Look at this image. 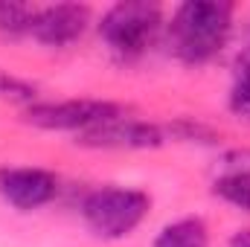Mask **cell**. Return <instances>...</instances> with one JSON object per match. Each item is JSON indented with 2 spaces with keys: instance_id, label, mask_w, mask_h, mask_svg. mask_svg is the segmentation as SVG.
Returning a JSON list of instances; mask_svg holds the SVG:
<instances>
[{
  "instance_id": "1",
  "label": "cell",
  "mask_w": 250,
  "mask_h": 247,
  "mask_svg": "<svg viewBox=\"0 0 250 247\" xmlns=\"http://www.w3.org/2000/svg\"><path fill=\"white\" fill-rule=\"evenodd\" d=\"M239 9L224 0H184L166 12L163 47L184 67L215 64L233 44Z\"/></svg>"
},
{
  "instance_id": "2",
  "label": "cell",
  "mask_w": 250,
  "mask_h": 247,
  "mask_svg": "<svg viewBox=\"0 0 250 247\" xmlns=\"http://www.w3.org/2000/svg\"><path fill=\"white\" fill-rule=\"evenodd\" d=\"M166 12L151 0H117L96 12L93 32L117 64H137L163 44Z\"/></svg>"
},
{
  "instance_id": "3",
  "label": "cell",
  "mask_w": 250,
  "mask_h": 247,
  "mask_svg": "<svg viewBox=\"0 0 250 247\" xmlns=\"http://www.w3.org/2000/svg\"><path fill=\"white\" fill-rule=\"evenodd\" d=\"M151 195L131 184H99L79 201L82 224L102 242L131 239L151 215Z\"/></svg>"
},
{
  "instance_id": "4",
  "label": "cell",
  "mask_w": 250,
  "mask_h": 247,
  "mask_svg": "<svg viewBox=\"0 0 250 247\" xmlns=\"http://www.w3.org/2000/svg\"><path fill=\"white\" fill-rule=\"evenodd\" d=\"M131 114V108L102 96H70V99H38L21 111V120L47 134H87L99 125Z\"/></svg>"
},
{
  "instance_id": "5",
  "label": "cell",
  "mask_w": 250,
  "mask_h": 247,
  "mask_svg": "<svg viewBox=\"0 0 250 247\" xmlns=\"http://www.w3.org/2000/svg\"><path fill=\"white\" fill-rule=\"evenodd\" d=\"M96 23V12L87 3H38L35 6V18H32V29H29V41H35L44 50L64 53L73 50L76 44L84 41V35L93 29Z\"/></svg>"
},
{
  "instance_id": "6",
  "label": "cell",
  "mask_w": 250,
  "mask_h": 247,
  "mask_svg": "<svg viewBox=\"0 0 250 247\" xmlns=\"http://www.w3.org/2000/svg\"><path fill=\"white\" fill-rule=\"evenodd\" d=\"M73 143L84 151H117V154H134V151H157L169 143L163 123L143 120L137 114H125L120 120L99 125L87 134L73 137Z\"/></svg>"
},
{
  "instance_id": "7",
  "label": "cell",
  "mask_w": 250,
  "mask_h": 247,
  "mask_svg": "<svg viewBox=\"0 0 250 247\" xmlns=\"http://www.w3.org/2000/svg\"><path fill=\"white\" fill-rule=\"evenodd\" d=\"M62 195V178L47 169V166H32V163H12L0 166V201L21 212H41L50 204H56Z\"/></svg>"
},
{
  "instance_id": "8",
  "label": "cell",
  "mask_w": 250,
  "mask_h": 247,
  "mask_svg": "<svg viewBox=\"0 0 250 247\" xmlns=\"http://www.w3.org/2000/svg\"><path fill=\"white\" fill-rule=\"evenodd\" d=\"M209 192L224 206H230V209H236L242 215H250V172L245 166L224 157L218 175L209 184Z\"/></svg>"
},
{
  "instance_id": "9",
  "label": "cell",
  "mask_w": 250,
  "mask_h": 247,
  "mask_svg": "<svg viewBox=\"0 0 250 247\" xmlns=\"http://www.w3.org/2000/svg\"><path fill=\"white\" fill-rule=\"evenodd\" d=\"M227 114L250 128V35L233 56V73L227 87Z\"/></svg>"
},
{
  "instance_id": "10",
  "label": "cell",
  "mask_w": 250,
  "mask_h": 247,
  "mask_svg": "<svg viewBox=\"0 0 250 247\" xmlns=\"http://www.w3.org/2000/svg\"><path fill=\"white\" fill-rule=\"evenodd\" d=\"M209 245H212L209 224L201 215L172 218L151 239V247H209Z\"/></svg>"
},
{
  "instance_id": "11",
  "label": "cell",
  "mask_w": 250,
  "mask_h": 247,
  "mask_svg": "<svg viewBox=\"0 0 250 247\" xmlns=\"http://www.w3.org/2000/svg\"><path fill=\"white\" fill-rule=\"evenodd\" d=\"M169 143H184L195 148H221V131L215 125L204 123L201 117H172V123L163 125Z\"/></svg>"
},
{
  "instance_id": "12",
  "label": "cell",
  "mask_w": 250,
  "mask_h": 247,
  "mask_svg": "<svg viewBox=\"0 0 250 247\" xmlns=\"http://www.w3.org/2000/svg\"><path fill=\"white\" fill-rule=\"evenodd\" d=\"M38 3H15V0H0V38L3 41H29L32 18H35Z\"/></svg>"
},
{
  "instance_id": "13",
  "label": "cell",
  "mask_w": 250,
  "mask_h": 247,
  "mask_svg": "<svg viewBox=\"0 0 250 247\" xmlns=\"http://www.w3.org/2000/svg\"><path fill=\"white\" fill-rule=\"evenodd\" d=\"M41 99V87L29 79H21L9 70H0V102H9V105H18L21 111L35 105Z\"/></svg>"
},
{
  "instance_id": "14",
  "label": "cell",
  "mask_w": 250,
  "mask_h": 247,
  "mask_svg": "<svg viewBox=\"0 0 250 247\" xmlns=\"http://www.w3.org/2000/svg\"><path fill=\"white\" fill-rule=\"evenodd\" d=\"M227 247H250V227L233 230V236L227 239Z\"/></svg>"
},
{
  "instance_id": "15",
  "label": "cell",
  "mask_w": 250,
  "mask_h": 247,
  "mask_svg": "<svg viewBox=\"0 0 250 247\" xmlns=\"http://www.w3.org/2000/svg\"><path fill=\"white\" fill-rule=\"evenodd\" d=\"M224 157L233 160V163H239V166H245V169L250 172V151H227Z\"/></svg>"
},
{
  "instance_id": "16",
  "label": "cell",
  "mask_w": 250,
  "mask_h": 247,
  "mask_svg": "<svg viewBox=\"0 0 250 247\" xmlns=\"http://www.w3.org/2000/svg\"><path fill=\"white\" fill-rule=\"evenodd\" d=\"M248 35H250V18H248Z\"/></svg>"
}]
</instances>
